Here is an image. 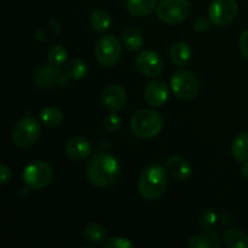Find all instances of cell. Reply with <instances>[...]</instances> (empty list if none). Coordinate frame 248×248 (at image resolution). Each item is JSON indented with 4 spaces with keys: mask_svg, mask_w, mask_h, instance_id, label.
Masks as SVG:
<instances>
[{
    "mask_svg": "<svg viewBox=\"0 0 248 248\" xmlns=\"http://www.w3.org/2000/svg\"><path fill=\"white\" fill-rule=\"evenodd\" d=\"M120 173L119 161L111 155L98 153L87 162L86 176L90 183L97 188H107L115 183Z\"/></svg>",
    "mask_w": 248,
    "mask_h": 248,
    "instance_id": "6da1fadb",
    "label": "cell"
},
{
    "mask_svg": "<svg viewBox=\"0 0 248 248\" xmlns=\"http://www.w3.org/2000/svg\"><path fill=\"white\" fill-rule=\"evenodd\" d=\"M167 188V171L160 165H150L140 173L138 190L147 201H156L162 198Z\"/></svg>",
    "mask_w": 248,
    "mask_h": 248,
    "instance_id": "7a4b0ae2",
    "label": "cell"
},
{
    "mask_svg": "<svg viewBox=\"0 0 248 248\" xmlns=\"http://www.w3.org/2000/svg\"><path fill=\"white\" fill-rule=\"evenodd\" d=\"M165 125L164 118L154 109H140L130 121L131 131L140 138H153L159 135Z\"/></svg>",
    "mask_w": 248,
    "mask_h": 248,
    "instance_id": "3957f363",
    "label": "cell"
},
{
    "mask_svg": "<svg viewBox=\"0 0 248 248\" xmlns=\"http://www.w3.org/2000/svg\"><path fill=\"white\" fill-rule=\"evenodd\" d=\"M55 172L52 166L44 160L31 162L23 171V183L31 190H40L50 186Z\"/></svg>",
    "mask_w": 248,
    "mask_h": 248,
    "instance_id": "277c9868",
    "label": "cell"
},
{
    "mask_svg": "<svg viewBox=\"0 0 248 248\" xmlns=\"http://www.w3.org/2000/svg\"><path fill=\"white\" fill-rule=\"evenodd\" d=\"M40 123L33 115H26L17 121L11 133V140L16 147L28 148L40 137Z\"/></svg>",
    "mask_w": 248,
    "mask_h": 248,
    "instance_id": "5b68a950",
    "label": "cell"
},
{
    "mask_svg": "<svg viewBox=\"0 0 248 248\" xmlns=\"http://www.w3.org/2000/svg\"><path fill=\"white\" fill-rule=\"evenodd\" d=\"M123 47L116 36L111 34L101 36L94 46V56L97 62L103 67H114L120 61Z\"/></svg>",
    "mask_w": 248,
    "mask_h": 248,
    "instance_id": "8992f818",
    "label": "cell"
},
{
    "mask_svg": "<svg viewBox=\"0 0 248 248\" xmlns=\"http://www.w3.org/2000/svg\"><path fill=\"white\" fill-rule=\"evenodd\" d=\"M190 14L188 0H162L156 6V15L166 24L182 23Z\"/></svg>",
    "mask_w": 248,
    "mask_h": 248,
    "instance_id": "52a82bcc",
    "label": "cell"
},
{
    "mask_svg": "<svg viewBox=\"0 0 248 248\" xmlns=\"http://www.w3.org/2000/svg\"><path fill=\"white\" fill-rule=\"evenodd\" d=\"M171 89L176 97L182 101H191L195 98L200 90L198 78L186 69L177 70L171 79Z\"/></svg>",
    "mask_w": 248,
    "mask_h": 248,
    "instance_id": "ba28073f",
    "label": "cell"
},
{
    "mask_svg": "<svg viewBox=\"0 0 248 248\" xmlns=\"http://www.w3.org/2000/svg\"><path fill=\"white\" fill-rule=\"evenodd\" d=\"M33 82L40 89H63L68 85V78L56 65H43L34 72Z\"/></svg>",
    "mask_w": 248,
    "mask_h": 248,
    "instance_id": "9c48e42d",
    "label": "cell"
},
{
    "mask_svg": "<svg viewBox=\"0 0 248 248\" xmlns=\"http://www.w3.org/2000/svg\"><path fill=\"white\" fill-rule=\"evenodd\" d=\"M239 12L236 0H213L208 10V18L215 26L224 27L232 23Z\"/></svg>",
    "mask_w": 248,
    "mask_h": 248,
    "instance_id": "30bf717a",
    "label": "cell"
},
{
    "mask_svg": "<svg viewBox=\"0 0 248 248\" xmlns=\"http://www.w3.org/2000/svg\"><path fill=\"white\" fill-rule=\"evenodd\" d=\"M136 68L140 74L148 78H155L161 74L164 69V61L155 51L145 50L136 58Z\"/></svg>",
    "mask_w": 248,
    "mask_h": 248,
    "instance_id": "8fae6325",
    "label": "cell"
},
{
    "mask_svg": "<svg viewBox=\"0 0 248 248\" xmlns=\"http://www.w3.org/2000/svg\"><path fill=\"white\" fill-rule=\"evenodd\" d=\"M127 101V92L121 85H109L102 92L101 102L104 109L108 111H118L125 106Z\"/></svg>",
    "mask_w": 248,
    "mask_h": 248,
    "instance_id": "7c38bea8",
    "label": "cell"
},
{
    "mask_svg": "<svg viewBox=\"0 0 248 248\" xmlns=\"http://www.w3.org/2000/svg\"><path fill=\"white\" fill-rule=\"evenodd\" d=\"M169 86L162 80H154L149 82L144 90V99L150 107L159 108L162 107L169 99Z\"/></svg>",
    "mask_w": 248,
    "mask_h": 248,
    "instance_id": "4fadbf2b",
    "label": "cell"
},
{
    "mask_svg": "<svg viewBox=\"0 0 248 248\" xmlns=\"http://www.w3.org/2000/svg\"><path fill=\"white\" fill-rule=\"evenodd\" d=\"M92 152L91 143L84 137H74L65 145V154L73 161H82L87 159Z\"/></svg>",
    "mask_w": 248,
    "mask_h": 248,
    "instance_id": "5bb4252c",
    "label": "cell"
},
{
    "mask_svg": "<svg viewBox=\"0 0 248 248\" xmlns=\"http://www.w3.org/2000/svg\"><path fill=\"white\" fill-rule=\"evenodd\" d=\"M166 171L172 178L183 182L190 178L191 166L188 160L182 156H172L166 162Z\"/></svg>",
    "mask_w": 248,
    "mask_h": 248,
    "instance_id": "9a60e30c",
    "label": "cell"
},
{
    "mask_svg": "<svg viewBox=\"0 0 248 248\" xmlns=\"http://www.w3.org/2000/svg\"><path fill=\"white\" fill-rule=\"evenodd\" d=\"M223 241L220 235L212 229H205L193 236L189 241V248H219Z\"/></svg>",
    "mask_w": 248,
    "mask_h": 248,
    "instance_id": "2e32d148",
    "label": "cell"
},
{
    "mask_svg": "<svg viewBox=\"0 0 248 248\" xmlns=\"http://www.w3.org/2000/svg\"><path fill=\"white\" fill-rule=\"evenodd\" d=\"M121 41L123 45L131 52H137L144 46V38L143 34L135 27H127L121 33Z\"/></svg>",
    "mask_w": 248,
    "mask_h": 248,
    "instance_id": "e0dca14e",
    "label": "cell"
},
{
    "mask_svg": "<svg viewBox=\"0 0 248 248\" xmlns=\"http://www.w3.org/2000/svg\"><path fill=\"white\" fill-rule=\"evenodd\" d=\"M157 6V0H126L128 12L135 17H145Z\"/></svg>",
    "mask_w": 248,
    "mask_h": 248,
    "instance_id": "ac0fdd59",
    "label": "cell"
},
{
    "mask_svg": "<svg viewBox=\"0 0 248 248\" xmlns=\"http://www.w3.org/2000/svg\"><path fill=\"white\" fill-rule=\"evenodd\" d=\"M170 56H171V60L174 64L178 65V67H184L190 61L191 50L188 44L183 43V41H178V43H174L172 45Z\"/></svg>",
    "mask_w": 248,
    "mask_h": 248,
    "instance_id": "d6986e66",
    "label": "cell"
},
{
    "mask_svg": "<svg viewBox=\"0 0 248 248\" xmlns=\"http://www.w3.org/2000/svg\"><path fill=\"white\" fill-rule=\"evenodd\" d=\"M63 73L68 79L79 80L86 75L87 73V64L82 60L79 58H73V60L67 61L63 64Z\"/></svg>",
    "mask_w": 248,
    "mask_h": 248,
    "instance_id": "ffe728a7",
    "label": "cell"
},
{
    "mask_svg": "<svg viewBox=\"0 0 248 248\" xmlns=\"http://www.w3.org/2000/svg\"><path fill=\"white\" fill-rule=\"evenodd\" d=\"M107 229L99 223H90L85 227L84 236L93 245H101L107 241Z\"/></svg>",
    "mask_w": 248,
    "mask_h": 248,
    "instance_id": "44dd1931",
    "label": "cell"
},
{
    "mask_svg": "<svg viewBox=\"0 0 248 248\" xmlns=\"http://www.w3.org/2000/svg\"><path fill=\"white\" fill-rule=\"evenodd\" d=\"M223 241L228 248H248V235L239 229L227 230Z\"/></svg>",
    "mask_w": 248,
    "mask_h": 248,
    "instance_id": "7402d4cb",
    "label": "cell"
},
{
    "mask_svg": "<svg viewBox=\"0 0 248 248\" xmlns=\"http://www.w3.org/2000/svg\"><path fill=\"white\" fill-rule=\"evenodd\" d=\"M232 154L239 162L248 161V133H240L232 144Z\"/></svg>",
    "mask_w": 248,
    "mask_h": 248,
    "instance_id": "603a6c76",
    "label": "cell"
},
{
    "mask_svg": "<svg viewBox=\"0 0 248 248\" xmlns=\"http://www.w3.org/2000/svg\"><path fill=\"white\" fill-rule=\"evenodd\" d=\"M90 22H91V26L94 31H98V33H104L111 27L113 19H111L109 12H107L106 10H94L90 17Z\"/></svg>",
    "mask_w": 248,
    "mask_h": 248,
    "instance_id": "cb8c5ba5",
    "label": "cell"
},
{
    "mask_svg": "<svg viewBox=\"0 0 248 248\" xmlns=\"http://www.w3.org/2000/svg\"><path fill=\"white\" fill-rule=\"evenodd\" d=\"M64 116L61 109L55 108V107H46L40 111V121L47 127H58L62 125Z\"/></svg>",
    "mask_w": 248,
    "mask_h": 248,
    "instance_id": "d4e9b609",
    "label": "cell"
},
{
    "mask_svg": "<svg viewBox=\"0 0 248 248\" xmlns=\"http://www.w3.org/2000/svg\"><path fill=\"white\" fill-rule=\"evenodd\" d=\"M47 60L50 64L60 67L63 65L68 60V51L62 45H53L47 52Z\"/></svg>",
    "mask_w": 248,
    "mask_h": 248,
    "instance_id": "484cf974",
    "label": "cell"
},
{
    "mask_svg": "<svg viewBox=\"0 0 248 248\" xmlns=\"http://www.w3.org/2000/svg\"><path fill=\"white\" fill-rule=\"evenodd\" d=\"M217 223V215L211 208H205L200 212L199 216V224L202 229H213Z\"/></svg>",
    "mask_w": 248,
    "mask_h": 248,
    "instance_id": "4316f807",
    "label": "cell"
},
{
    "mask_svg": "<svg viewBox=\"0 0 248 248\" xmlns=\"http://www.w3.org/2000/svg\"><path fill=\"white\" fill-rule=\"evenodd\" d=\"M60 23H57V22L52 21L50 22V23L47 24V27H45V28H43L41 31H39L38 33H36V39H39V40H51V39L56 38L57 36V34L60 33Z\"/></svg>",
    "mask_w": 248,
    "mask_h": 248,
    "instance_id": "83f0119b",
    "label": "cell"
},
{
    "mask_svg": "<svg viewBox=\"0 0 248 248\" xmlns=\"http://www.w3.org/2000/svg\"><path fill=\"white\" fill-rule=\"evenodd\" d=\"M121 118L116 114V111H110L104 119V127L109 132H116L121 127Z\"/></svg>",
    "mask_w": 248,
    "mask_h": 248,
    "instance_id": "f1b7e54d",
    "label": "cell"
},
{
    "mask_svg": "<svg viewBox=\"0 0 248 248\" xmlns=\"http://www.w3.org/2000/svg\"><path fill=\"white\" fill-rule=\"evenodd\" d=\"M104 248H132L133 244L125 237H111L104 242Z\"/></svg>",
    "mask_w": 248,
    "mask_h": 248,
    "instance_id": "f546056e",
    "label": "cell"
},
{
    "mask_svg": "<svg viewBox=\"0 0 248 248\" xmlns=\"http://www.w3.org/2000/svg\"><path fill=\"white\" fill-rule=\"evenodd\" d=\"M211 23H212V22H211L210 18L207 19L206 17H203V16H199L198 18L195 19L194 28H195L198 31H201V33H202V31H206L210 29Z\"/></svg>",
    "mask_w": 248,
    "mask_h": 248,
    "instance_id": "4dcf8cb0",
    "label": "cell"
},
{
    "mask_svg": "<svg viewBox=\"0 0 248 248\" xmlns=\"http://www.w3.org/2000/svg\"><path fill=\"white\" fill-rule=\"evenodd\" d=\"M239 45H240V51H241L242 56H244L246 60H248V29L247 31H245L244 33L241 34V36H240Z\"/></svg>",
    "mask_w": 248,
    "mask_h": 248,
    "instance_id": "1f68e13d",
    "label": "cell"
},
{
    "mask_svg": "<svg viewBox=\"0 0 248 248\" xmlns=\"http://www.w3.org/2000/svg\"><path fill=\"white\" fill-rule=\"evenodd\" d=\"M11 178V169L6 165L0 166V186H5Z\"/></svg>",
    "mask_w": 248,
    "mask_h": 248,
    "instance_id": "d6a6232c",
    "label": "cell"
},
{
    "mask_svg": "<svg viewBox=\"0 0 248 248\" xmlns=\"http://www.w3.org/2000/svg\"><path fill=\"white\" fill-rule=\"evenodd\" d=\"M241 174L244 178L248 179V161L242 162V167H241Z\"/></svg>",
    "mask_w": 248,
    "mask_h": 248,
    "instance_id": "836d02e7",
    "label": "cell"
}]
</instances>
